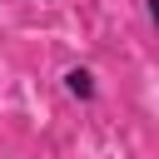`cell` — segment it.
Wrapping results in <instances>:
<instances>
[{"instance_id":"cell-1","label":"cell","mask_w":159,"mask_h":159,"mask_svg":"<svg viewBox=\"0 0 159 159\" xmlns=\"http://www.w3.org/2000/svg\"><path fill=\"white\" fill-rule=\"evenodd\" d=\"M60 89H65V99L80 104V109H94V104L104 99V80H99V70L84 65V60H75V65L60 70Z\"/></svg>"},{"instance_id":"cell-2","label":"cell","mask_w":159,"mask_h":159,"mask_svg":"<svg viewBox=\"0 0 159 159\" xmlns=\"http://www.w3.org/2000/svg\"><path fill=\"white\" fill-rule=\"evenodd\" d=\"M139 10H144V25L159 35V0H139Z\"/></svg>"},{"instance_id":"cell-3","label":"cell","mask_w":159,"mask_h":159,"mask_svg":"<svg viewBox=\"0 0 159 159\" xmlns=\"http://www.w3.org/2000/svg\"><path fill=\"white\" fill-rule=\"evenodd\" d=\"M40 5H65V0H40Z\"/></svg>"}]
</instances>
